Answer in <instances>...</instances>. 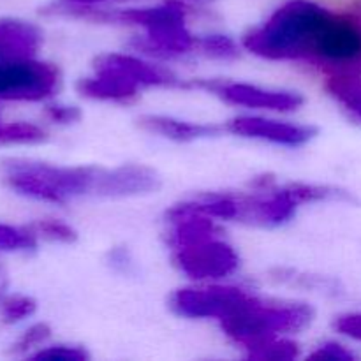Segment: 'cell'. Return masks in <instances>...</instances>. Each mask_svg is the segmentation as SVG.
Wrapping results in <instances>:
<instances>
[{
    "label": "cell",
    "mask_w": 361,
    "mask_h": 361,
    "mask_svg": "<svg viewBox=\"0 0 361 361\" xmlns=\"http://www.w3.org/2000/svg\"><path fill=\"white\" fill-rule=\"evenodd\" d=\"M326 7L312 0H289L279 7L261 27L243 37L247 51L268 60H303Z\"/></svg>",
    "instance_id": "1"
},
{
    "label": "cell",
    "mask_w": 361,
    "mask_h": 361,
    "mask_svg": "<svg viewBox=\"0 0 361 361\" xmlns=\"http://www.w3.org/2000/svg\"><path fill=\"white\" fill-rule=\"evenodd\" d=\"M99 171L101 168L94 166L63 168L23 159H11L4 162L6 182L14 190L28 197L59 204L85 194H94Z\"/></svg>",
    "instance_id": "2"
},
{
    "label": "cell",
    "mask_w": 361,
    "mask_h": 361,
    "mask_svg": "<svg viewBox=\"0 0 361 361\" xmlns=\"http://www.w3.org/2000/svg\"><path fill=\"white\" fill-rule=\"evenodd\" d=\"M314 312L305 303H268L256 296L240 312L221 321L229 338L250 348L264 338L296 334L312 321Z\"/></svg>",
    "instance_id": "3"
},
{
    "label": "cell",
    "mask_w": 361,
    "mask_h": 361,
    "mask_svg": "<svg viewBox=\"0 0 361 361\" xmlns=\"http://www.w3.org/2000/svg\"><path fill=\"white\" fill-rule=\"evenodd\" d=\"M307 63L330 74H361V21L326 9L310 44Z\"/></svg>",
    "instance_id": "4"
},
{
    "label": "cell",
    "mask_w": 361,
    "mask_h": 361,
    "mask_svg": "<svg viewBox=\"0 0 361 361\" xmlns=\"http://www.w3.org/2000/svg\"><path fill=\"white\" fill-rule=\"evenodd\" d=\"M256 296L236 286L178 289L169 296V307L175 314L190 319H226L245 309Z\"/></svg>",
    "instance_id": "5"
},
{
    "label": "cell",
    "mask_w": 361,
    "mask_h": 361,
    "mask_svg": "<svg viewBox=\"0 0 361 361\" xmlns=\"http://www.w3.org/2000/svg\"><path fill=\"white\" fill-rule=\"evenodd\" d=\"M60 83V73L48 62L35 59L0 63V97L9 101H42L51 97Z\"/></svg>",
    "instance_id": "6"
},
{
    "label": "cell",
    "mask_w": 361,
    "mask_h": 361,
    "mask_svg": "<svg viewBox=\"0 0 361 361\" xmlns=\"http://www.w3.org/2000/svg\"><path fill=\"white\" fill-rule=\"evenodd\" d=\"M173 261L180 271L194 281H217L229 277L240 267L236 250L221 236L201 240L173 249Z\"/></svg>",
    "instance_id": "7"
},
{
    "label": "cell",
    "mask_w": 361,
    "mask_h": 361,
    "mask_svg": "<svg viewBox=\"0 0 361 361\" xmlns=\"http://www.w3.org/2000/svg\"><path fill=\"white\" fill-rule=\"evenodd\" d=\"M192 87L207 88L214 94L221 95L226 102L236 106H245L252 109H268V111H295L303 104V97L295 92L268 90L249 83H235V81H194Z\"/></svg>",
    "instance_id": "8"
},
{
    "label": "cell",
    "mask_w": 361,
    "mask_h": 361,
    "mask_svg": "<svg viewBox=\"0 0 361 361\" xmlns=\"http://www.w3.org/2000/svg\"><path fill=\"white\" fill-rule=\"evenodd\" d=\"M240 212L236 221L247 222L254 226H281L291 221L298 208L295 194L291 192L289 185L267 187L261 192L249 194V196H238Z\"/></svg>",
    "instance_id": "9"
},
{
    "label": "cell",
    "mask_w": 361,
    "mask_h": 361,
    "mask_svg": "<svg viewBox=\"0 0 361 361\" xmlns=\"http://www.w3.org/2000/svg\"><path fill=\"white\" fill-rule=\"evenodd\" d=\"M226 130L238 136L270 141L284 147H300L316 136V129L310 126L279 122L263 116H236L226 123Z\"/></svg>",
    "instance_id": "10"
},
{
    "label": "cell",
    "mask_w": 361,
    "mask_h": 361,
    "mask_svg": "<svg viewBox=\"0 0 361 361\" xmlns=\"http://www.w3.org/2000/svg\"><path fill=\"white\" fill-rule=\"evenodd\" d=\"M161 185V176L148 166L123 164L115 169H101L94 194L108 197L137 196L154 192Z\"/></svg>",
    "instance_id": "11"
},
{
    "label": "cell",
    "mask_w": 361,
    "mask_h": 361,
    "mask_svg": "<svg viewBox=\"0 0 361 361\" xmlns=\"http://www.w3.org/2000/svg\"><path fill=\"white\" fill-rule=\"evenodd\" d=\"M95 66L109 67L123 73L130 80L136 81L141 88L148 87H190V83H182L171 71H166L159 66L143 62L140 59H134L130 55L122 53H106L97 56Z\"/></svg>",
    "instance_id": "12"
},
{
    "label": "cell",
    "mask_w": 361,
    "mask_h": 361,
    "mask_svg": "<svg viewBox=\"0 0 361 361\" xmlns=\"http://www.w3.org/2000/svg\"><path fill=\"white\" fill-rule=\"evenodd\" d=\"M78 90L81 95L99 101H130L140 94L141 87L123 73L109 67L95 66V74L90 78H83L78 83Z\"/></svg>",
    "instance_id": "13"
},
{
    "label": "cell",
    "mask_w": 361,
    "mask_h": 361,
    "mask_svg": "<svg viewBox=\"0 0 361 361\" xmlns=\"http://www.w3.org/2000/svg\"><path fill=\"white\" fill-rule=\"evenodd\" d=\"M42 42L35 25L21 20H0V63L34 59Z\"/></svg>",
    "instance_id": "14"
},
{
    "label": "cell",
    "mask_w": 361,
    "mask_h": 361,
    "mask_svg": "<svg viewBox=\"0 0 361 361\" xmlns=\"http://www.w3.org/2000/svg\"><path fill=\"white\" fill-rule=\"evenodd\" d=\"M137 122L148 133L159 134V136L168 137V140L173 141H180V143L214 137L219 136L222 130H226V126L185 122V120H178L164 115H145Z\"/></svg>",
    "instance_id": "15"
},
{
    "label": "cell",
    "mask_w": 361,
    "mask_h": 361,
    "mask_svg": "<svg viewBox=\"0 0 361 361\" xmlns=\"http://www.w3.org/2000/svg\"><path fill=\"white\" fill-rule=\"evenodd\" d=\"M324 87L355 118L361 120V74H330Z\"/></svg>",
    "instance_id": "16"
},
{
    "label": "cell",
    "mask_w": 361,
    "mask_h": 361,
    "mask_svg": "<svg viewBox=\"0 0 361 361\" xmlns=\"http://www.w3.org/2000/svg\"><path fill=\"white\" fill-rule=\"evenodd\" d=\"M247 349H249V358L254 360H295L300 353L298 344L284 338L282 335L264 338Z\"/></svg>",
    "instance_id": "17"
},
{
    "label": "cell",
    "mask_w": 361,
    "mask_h": 361,
    "mask_svg": "<svg viewBox=\"0 0 361 361\" xmlns=\"http://www.w3.org/2000/svg\"><path fill=\"white\" fill-rule=\"evenodd\" d=\"M196 51L217 60H233L238 56V44L222 34H208L196 39Z\"/></svg>",
    "instance_id": "18"
},
{
    "label": "cell",
    "mask_w": 361,
    "mask_h": 361,
    "mask_svg": "<svg viewBox=\"0 0 361 361\" xmlns=\"http://www.w3.org/2000/svg\"><path fill=\"white\" fill-rule=\"evenodd\" d=\"M35 312V302L28 296L14 295L4 296L0 300V316L6 323H18V321L30 317Z\"/></svg>",
    "instance_id": "19"
},
{
    "label": "cell",
    "mask_w": 361,
    "mask_h": 361,
    "mask_svg": "<svg viewBox=\"0 0 361 361\" xmlns=\"http://www.w3.org/2000/svg\"><path fill=\"white\" fill-rule=\"evenodd\" d=\"M35 236H42L46 240H53V242L71 243L76 240V231L71 228L69 224L56 219H44V221H37L30 229Z\"/></svg>",
    "instance_id": "20"
},
{
    "label": "cell",
    "mask_w": 361,
    "mask_h": 361,
    "mask_svg": "<svg viewBox=\"0 0 361 361\" xmlns=\"http://www.w3.org/2000/svg\"><path fill=\"white\" fill-rule=\"evenodd\" d=\"M49 334H51V330H49V326L46 323L34 324V326L28 328V330L14 342L13 348H11V353H27L30 351V349L39 348V345H42L48 341Z\"/></svg>",
    "instance_id": "21"
},
{
    "label": "cell",
    "mask_w": 361,
    "mask_h": 361,
    "mask_svg": "<svg viewBox=\"0 0 361 361\" xmlns=\"http://www.w3.org/2000/svg\"><path fill=\"white\" fill-rule=\"evenodd\" d=\"M274 279L277 282H281V284L312 289V291H316V289H328V284L321 277H312V275L298 274V271L293 270H277Z\"/></svg>",
    "instance_id": "22"
},
{
    "label": "cell",
    "mask_w": 361,
    "mask_h": 361,
    "mask_svg": "<svg viewBox=\"0 0 361 361\" xmlns=\"http://www.w3.org/2000/svg\"><path fill=\"white\" fill-rule=\"evenodd\" d=\"M32 358L85 361L88 360V353L83 348H74V345H51V348H44L42 351L35 353Z\"/></svg>",
    "instance_id": "23"
},
{
    "label": "cell",
    "mask_w": 361,
    "mask_h": 361,
    "mask_svg": "<svg viewBox=\"0 0 361 361\" xmlns=\"http://www.w3.org/2000/svg\"><path fill=\"white\" fill-rule=\"evenodd\" d=\"M310 356H312V358H330L344 361L355 360V355H353L348 348L337 344V342H324V344H321Z\"/></svg>",
    "instance_id": "24"
},
{
    "label": "cell",
    "mask_w": 361,
    "mask_h": 361,
    "mask_svg": "<svg viewBox=\"0 0 361 361\" xmlns=\"http://www.w3.org/2000/svg\"><path fill=\"white\" fill-rule=\"evenodd\" d=\"M46 115L49 116L51 122L56 123H73L81 118V111L74 106H63V104H51L46 108Z\"/></svg>",
    "instance_id": "25"
},
{
    "label": "cell",
    "mask_w": 361,
    "mask_h": 361,
    "mask_svg": "<svg viewBox=\"0 0 361 361\" xmlns=\"http://www.w3.org/2000/svg\"><path fill=\"white\" fill-rule=\"evenodd\" d=\"M335 328L348 337L361 341V314H344V316L337 317Z\"/></svg>",
    "instance_id": "26"
},
{
    "label": "cell",
    "mask_w": 361,
    "mask_h": 361,
    "mask_svg": "<svg viewBox=\"0 0 361 361\" xmlns=\"http://www.w3.org/2000/svg\"><path fill=\"white\" fill-rule=\"evenodd\" d=\"M7 286H9V279H7V271H6V268H4V264L0 263V300H2L4 295H6Z\"/></svg>",
    "instance_id": "27"
},
{
    "label": "cell",
    "mask_w": 361,
    "mask_h": 361,
    "mask_svg": "<svg viewBox=\"0 0 361 361\" xmlns=\"http://www.w3.org/2000/svg\"><path fill=\"white\" fill-rule=\"evenodd\" d=\"M351 13H353V14H355V16H356V18H358V20L361 21V0H360V2H356V4H355V6H353Z\"/></svg>",
    "instance_id": "28"
},
{
    "label": "cell",
    "mask_w": 361,
    "mask_h": 361,
    "mask_svg": "<svg viewBox=\"0 0 361 361\" xmlns=\"http://www.w3.org/2000/svg\"><path fill=\"white\" fill-rule=\"evenodd\" d=\"M192 2H196V4H212V2H215V0H192Z\"/></svg>",
    "instance_id": "29"
},
{
    "label": "cell",
    "mask_w": 361,
    "mask_h": 361,
    "mask_svg": "<svg viewBox=\"0 0 361 361\" xmlns=\"http://www.w3.org/2000/svg\"><path fill=\"white\" fill-rule=\"evenodd\" d=\"M0 126H2V123H0Z\"/></svg>",
    "instance_id": "30"
}]
</instances>
